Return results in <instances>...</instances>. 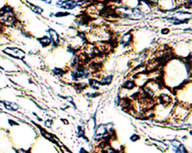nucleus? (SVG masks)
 <instances>
[{
	"instance_id": "f257e3e1",
	"label": "nucleus",
	"mask_w": 192,
	"mask_h": 153,
	"mask_svg": "<svg viewBox=\"0 0 192 153\" xmlns=\"http://www.w3.org/2000/svg\"><path fill=\"white\" fill-rule=\"evenodd\" d=\"M4 52L11 57H15L18 59H22L25 57V52L21 49L17 48H7L4 50Z\"/></svg>"
},
{
	"instance_id": "f03ea898",
	"label": "nucleus",
	"mask_w": 192,
	"mask_h": 153,
	"mask_svg": "<svg viewBox=\"0 0 192 153\" xmlns=\"http://www.w3.org/2000/svg\"><path fill=\"white\" fill-rule=\"evenodd\" d=\"M57 5L58 7L65 9H73L77 6V3L72 0H65V1H59L57 3Z\"/></svg>"
},
{
	"instance_id": "7ed1b4c3",
	"label": "nucleus",
	"mask_w": 192,
	"mask_h": 153,
	"mask_svg": "<svg viewBox=\"0 0 192 153\" xmlns=\"http://www.w3.org/2000/svg\"><path fill=\"white\" fill-rule=\"evenodd\" d=\"M132 39H133V36L132 34H126L122 36V38L121 39V42L124 46H127L132 42Z\"/></svg>"
},
{
	"instance_id": "20e7f679",
	"label": "nucleus",
	"mask_w": 192,
	"mask_h": 153,
	"mask_svg": "<svg viewBox=\"0 0 192 153\" xmlns=\"http://www.w3.org/2000/svg\"><path fill=\"white\" fill-rule=\"evenodd\" d=\"M49 33H50V35L52 37V39L53 43L55 44V45H58L59 44V38H58V35L56 33V31H54L53 29H49L48 30Z\"/></svg>"
},
{
	"instance_id": "39448f33",
	"label": "nucleus",
	"mask_w": 192,
	"mask_h": 153,
	"mask_svg": "<svg viewBox=\"0 0 192 153\" xmlns=\"http://www.w3.org/2000/svg\"><path fill=\"white\" fill-rule=\"evenodd\" d=\"M3 103L5 105V108L8 109V110H16L18 109V105H16L14 103H10V102H8V101H5V102H3Z\"/></svg>"
},
{
	"instance_id": "423d86ee",
	"label": "nucleus",
	"mask_w": 192,
	"mask_h": 153,
	"mask_svg": "<svg viewBox=\"0 0 192 153\" xmlns=\"http://www.w3.org/2000/svg\"><path fill=\"white\" fill-rule=\"evenodd\" d=\"M28 3V5H29V7L31 8V9L33 11V12H35L36 13H38V14H41L42 12H43V10H42V9H41L40 7H38V6H36V5H32V4H31L30 3H29V2H27Z\"/></svg>"
},
{
	"instance_id": "0eeeda50",
	"label": "nucleus",
	"mask_w": 192,
	"mask_h": 153,
	"mask_svg": "<svg viewBox=\"0 0 192 153\" xmlns=\"http://www.w3.org/2000/svg\"><path fill=\"white\" fill-rule=\"evenodd\" d=\"M39 41L41 42V44L44 46V47H46V46H48V45L50 44L51 40L50 38H48L47 36H45V37H43V38H41V39H39Z\"/></svg>"
},
{
	"instance_id": "6e6552de",
	"label": "nucleus",
	"mask_w": 192,
	"mask_h": 153,
	"mask_svg": "<svg viewBox=\"0 0 192 153\" xmlns=\"http://www.w3.org/2000/svg\"><path fill=\"white\" fill-rule=\"evenodd\" d=\"M112 80V76H104L103 78H101L100 84H110Z\"/></svg>"
},
{
	"instance_id": "1a4fd4ad",
	"label": "nucleus",
	"mask_w": 192,
	"mask_h": 153,
	"mask_svg": "<svg viewBox=\"0 0 192 153\" xmlns=\"http://www.w3.org/2000/svg\"><path fill=\"white\" fill-rule=\"evenodd\" d=\"M134 86V83L133 81H128L125 83L124 84V87H125V89H132Z\"/></svg>"
},
{
	"instance_id": "9d476101",
	"label": "nucleus",
	"mask_w": 192,
	"mask_h": 153,
	"mask_svg": "<svg viewBox=\"0 0 192 153\" xmlns=\"http://www.w3.org/2000/svg\"><path fill=\"white\" fill-rule=\"evenodd\" d=\"M41 1H42V2H45V3H47V4H50L51 2H52V0H41Z\"/></svg>"
},
{
	"instance_id": "9b49d317",
	"label": "nucleus",
	"mask_w": 192,
	"mask_h": 153,
	"mask_svg": "<svg viewBox=\"0 0 192 153\" xmlns=\"http://www.w3.org/2000/svg\"><path fill=\"white\" fill-rule=\"evenodd\" d=\"M152 1H153V2H154V3H157V2H158V0H152Z\"/></svg>"
}]
</instances>
